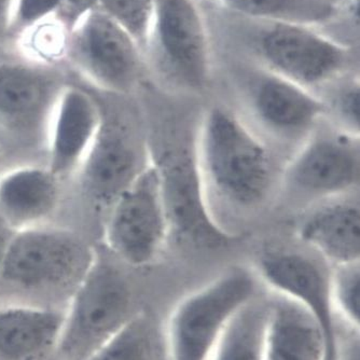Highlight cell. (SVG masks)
<instances>
[{
    "instance_id": "cell-1",
    "label": "cell",
    "mask_w": 360,
    "mask_h": 360,
    "mask_svg": "<svg viewBox=\"0 0 360 360\" xmlns=\"http://www.w3.org/2000/svg\"><path fill=\"white\" fill-rule=\"evenodd\" d=\"M194 159L208 210L217 203L234 212H252L270 193L273 163L268 147L224 107L204 115Z\"/></svg>"
},
{
    "instance_id": "cell-2",
    "label": "cell",
    "mask_w": 360,
    "mask_h": 360,
    "mask_svg": "<svg viewBox=\"0 0 360 360\" xmlns=\"http://www.w3.org/2000/svg\"><path fill=\"white\" fill-rule=\"evenodd\" d=\"M96 248L70 229L44 224L15 232L0 281L32 292L63 293L68 300L94 262Z\"/></svg>"
},
{
    "instance_id": "cell-3",
    "label": "cell",
    "mask_w": 360,
    "mask_h": 360,
    "mask_svg": "<svg viewBox=\"0 0 360 360\" xmlns=\"http://www.w3.org/2000/svg\"><path fill=\"white\" fill-rule=\"evenodd\" d=\"M133 307L127 277L96 250L92 266L64 311L56 353L62 360H86L136 314Z\"/></svg>"
},
{
    "instance_id": "cell-4",
    "label": "cell",
    "mask_w": 360,
    "mask_h": 360,
    "mask_svg": "<svg viewBox=\"0 0 360 360\" xmlns=\"http://www.w3.org/2000/svg\"><path fill=\"white\" fill-rule=\"evenodd\" d=\"M68 82L58 66L32 60L0 63V150L46 155L56 104Z\"/></svg>"
},
{
    "instance_id": "cell-5",
    "label": "cell",
    "mask_w": 360,
    "mask_h": 360,
    "mask_svg": "<svg viewBox=\"0 0 360 360\" xmlns=\"http://www.w3.org/2000/svg\"><path fill=\"white\" fill-rule=\"evenodd\" d=\"M256 291L254 275L234 268L185 297L165 330L167 360H208L230 319Z\"/></svg>"
},
{
    "instance_id": "cell-6",
    "label": "cell",
    "mask_w": 360,
    "mask_h": 360,
    "mask_svg": "<svg viewBox=\"0 0 360 360\" xmlns=\"http://www.w3.org/2000/svg\"><path fill=\"white\" fill-rule=\"evenodd\" d=\"M254 50L264 70L313 91L341 76L352 64L349 46L312 25L259 21Z\"/></svg>"
},
{
    "instance_id": "cell-7",
    "label": "cell",
    "mask_w": 360,
    "mask_h": 360,
    "mask_svg": "<svg viewBox=\"0 0 360 360\" xmlns=\"http://www.w3.org/2000/svg\"><path fill=\"white\" fill-rule=\"evenodd\" d=\"M107 250L134 268L149 266L171 234L161 178L153 160L111 206L105 217Z\"/></svg>"
},
{
    "instance_id": "cell-8",
    "label": "cell",
    "mask_w": 360,
    "mask_h": 360,
    "mask_svg": "<svg viewBox=\"0 0 360 360\" xmlns=\"http://www.w3.org/2000/svg\"><path fill=\"white\" fill-rule=\"evenodd\" d=\"M155 70L177 88L201 91L210 74L207 27L194 0H157L146 44Z\"/></svg>"
},
{
    "instance_id": "cell-9",
    "label": "cell",
    "mask_w": 360,
    "mask_h": 360,
    "mask_svg": "<svg viewBox=\"0 0 360 360\" xmlns=\"http://www.w3.org/2000/svg\"><path fill=\"white\" fill-rule=\"evenodd\" d=\"M143 58L136 40L98 8L70 32L66 60L104 92H131L143 72Z\"/></svg>"
},
{
    "instance_id": "cell-10",
    "label": "cell",
    "mask_w": 360,
    "mask_h": 360,
    "mask_svg": "<svg viewBox=\"0 0 360 360\" xmlns=\"http://www.w3.org/2000/svg\"><path fill=\"white\" fill-rule=\"evenodd\" d=\"M102 109L100 129L76 175L86 202L106 217L119 195L148 165L150 157L132 129L103 104Z\"/></svg>"
},
{
    "instance_id": "cell-11",
    "label": "cell",
    "mask_w": 360,
    "mask_h": 360,
    "mask_svg": "<svg viewBox=\"0 0 360 360\" xmlns=\"http://www.w3.org/2000/svg\"><path fill=\"white\" fill-rule=\"evenodd\" d=\"M359 177V137L331 129L311 133L287 165L284 181L295 193L323 201L355 189Z\"/></svg>"
},
{
    "instance_id": "cell-12",
    "label": "cell",
    "mask_w": 360,
    "mask_h": 360,
    "mask_svg": "<svg viewBox=\"0 0 360 360\" xmlns=\"http://www.w3.org/2000/svg\"><path fill=\"white\" fill-rule=\"evenodd\" d=\"M161 178L169 228L189 242L204 246H221L233 240L210 215L195 159L181 150L163 151L153 159Z\"/></svg>"
},
{
    "instance_id": "cell-13",
    "label": "cell",
    "mask_w": 360,
    "mask_h": 360,
    "mask_svg": "<svg viewBox=\"0 0 360 360\" xmlns=\"http://www.w3.org/2000/svg\"><path fill=\"white\" fill-rule=\"evenodd\" d=\"M257 268L273 292L296 301L316 317L335 355L338 325L331 303V270L316 258L291 250H266Z\"/></svg>"
},
{
    "instance_id": "cell-14",
    "label": "cell",
    "mask_w": 360,
    "mask_h": 360,
    "mask_svg": "<svg viewBox=\"0 0 360 360\" xmlns=\"http://www.w3.org/2000/svg\"><path fill=\"white\" fill-rule=\"evenodd\" d=\"M100 101L86 89L68 84L49 129L46 165L65 183L76 175L102 123Z\"/></svg>"
},
{
    "instance_id": "cell-15",
    "label": "cell",
    "mask_w": 360,
    "mask_h": 360,
    "mask_svg": "<svg viewBox=\"0 0 360 360\" xmlns=\"http://www.w3.org/2000/svg\"><path fill=\"white\" fill-rule=\"evenodd\" d=\"M250 104L261 124L286 139L309 134L327 113L326 103L313 91L266 70L252 82Z\"/></svg>"
},
{
    "instance_id": "cell-16",
    "label": "cell",
    "mask_w": 360,
    "mask_h": 360,
    "mask_svg": "<svg viewBox=\"0 0 360 360\" xmlns=\"http://www.w3.org/2000/svg\"><path fill=\"white\" fill-rule=\"evenodd\" d=\"M63 184L46 165L24 163L0 173V218L14 232L48 224L62 203Z\"/></svg>"
},
{
    "instance_id": "cell-17",
    "label": "cell",
    "mask_w": 360,
    "mask_h": 360,
    "mask_svg": "<svg viewBox=\"0 0 360 360\" xmlns=\"http://www.w3.org/2000/svg\"><path fill=\"white\" fill-rule=\"evenodd\" d=\"M268 303L264 360H335L321 323L309 309L275 292Z\"/></svg>"
},
{
    "instance_id": "cell-18",
    "label": "cell",
    "mask_w": 360,
    "mask_h": 360,
    "mask_svg": "<svg viewBox=\"0 0 360 360\" xmlns=\"http://www.w3.org/2000/svg\"><path fill=\"white\" fill-rule=\"evenodd\" d=\"M64 311L40 305L0 307V360H46L58 352Z\"/></svg>"
},
{
    "instance_id": "cell-19",
    "label": "cell",
    "mask_w": 360,
    "mask_h": 360,
    "mask_svg": "<svg viewBox=\"0 0 360 360\" xmlns=\"http://www.w3.org/2000/svg\"><path fill=\"white\" fill-rule=\"evenodd\" d=\"M343 196L323 200L299 226L301 240L333 266L360 262L359 203Z\"/></svg>"
},
{
    "instance_id": "cell-20",
    "label": "cell",
    "mask_w": 360,
    "mask_h": 360,
    "mask_svg": "<svg viewBox=\"0 0 360 360\" xmlns=\"http://www.w3.org/2000/svg\"><path fill=\"white\" fill-rule=\"evenodd\" d=\"M268 300L255 297L230 319L208 360H264Z\"/></svg>"
},
{
    "instance_id": "cell-21",
    "label": "cell",
    "mask_w": 360,
    "mask_h": 360,
    "mask_svg": "<svg viewBox=\"0 0 360 360\" xmlns=\"http://www.w3.org/2000/svg\"><path fill=\"white\" fill-rule=\"evenodd\" d=\"M86 360H167L165 331L155 319L137 312Z\"/></svg>"
},
{
    "instance_id": "cell-22",
    "label": "cell",
    "mask_w": 360,
    "mask_h": 360,
    "mask_svg": "<svg viewBox=\"0 0 360 360\" xmlns=\"http://www.w3.org/2000/svg\"><path fill=\"white\" fill-rule=\"evenodd\" d=\"M226 7L257 21H282L315 25L335 15L328 0H219Z\"/></svg>"
},
{
    "instance_id": "cell-23",
    "label": "cell",
    "mask_w": 360,
    "mask_h": 360,
    "mask_svg": "<svg viewBox=\"0 0 360 360\" xmlns=\"http://www.w3.org/2000/svg\"><path fill=\"white\" fill-rule=\"evenodd\" d=\"M70 30L56 18L38 22L20 32L22 53L26 60L58 66L66 60Z\"/></svg>"
},
{
    "instance_id": "cell-24",
    "label": "cell",
    "mask_w": 360,
    "mask_h": 360,
    "mask_svg": "<svg viewBox=\"0 0 360 360\" xmlns=\"http://www.w3.org/2000/svg\"><path fill=\"white\" fill-rule=\"evenodd\" d=\"M331 303L335 319L351 330H360V264H339L331 269Z\"/></svg>"
},
{
    "instance_id": "cell-25",
    "label": "cell",
    "mask_w": 360,
    "mask_h": 360,
    "mask_svg": "<svg viewBox=\"0 0 360 360\" xmlns=\"http://www.w3.org/2000/svg\"><path fill=\"white\" fill-rule=\"evenodd\" d=\"M157 0H97V8L122 26L145 54Z\"/></svg>"
},
{
    "instance_id": "cell-26",
    "label": "cell",
    "mask_w": 360,
    "mask_h": 360,
    "mask_svg": "<svg viewBox=\"0 0 360 360\" xmlns=\"http://www.w3.org/2000/svg\"><path fill=\"white\" fill-rule=\"evenodd\" d=\"M338 119V129L359 137L360 133V86L358 81H349L338 90L330 105L326 104Z\"/></svg>"
},
{
    "instance_id": "cell-27",
    "label": "cell",
    "mask_w": 360,
    "mask_h": 360,
    "mask_svg": "<svg viewBox=\"0 0 360 360\" xmlns=\"http://www.w3.org/2000/svg\"><path fill=\"white\" fill-rule=\"evenodd\" d=\"M63 0H15L9 32L19 35L26 28L50 18H56Z\"/></svg>"
},
{
    "instance_id": "cell-28",
    "label": "cell",
    "mask_w": 360,
    "mask_h": 360,
    "mask_svg": "<svg viewBox=\"0 0 360 360\" xmlns=\"http://www.w3.org/2000/svg\"><path fill=\"white\" fill-rule=\"evenodd\" d=\"M97 8V0H63L56 19L72 32L86 14Z\"/></svg>"
},
{
    "instance_id": "cell-29",
    "label": "cell",
    "mask_w": 360,
    "mask_h": 360,
    "mask_svg": "<svg viewBox=\"0 0 360 360\" xmlns=\"http://www.w3.org/2000/svg\"><path fill=\"white\" fill-rule=\"evenodd\" d=\"M359 333L351 331V335L335 340V360H360Z\"/></svg>"
},
{
    "instance_id": "cell-30",
    "label": "cell",
    "mask_w": 360,
    "mask_h": 360,
    "mask_svg": "<svg viewBox=\"0 0 360 360\" xmlns=\"http://www.w3.org/2000/svg\"><path fill=\"white\" fill-rule=\"evenodd\" d=\"M15 0H0V32H9Z\"/></svg>"
},
{
    "instance_id": "cell-31",
    "label": "cell",
    "mask_w": 360,
    "mask_h": 360,
    "mask_svg": "<svg viewBox=\"0 0 360 360\" xmlns=\"http://www.w3.org/2000/svg\"><path fill=\"white\" fill-rule=\"evenodd\" d=\"M14 233L15 232L0 218V268H1L6 252H7L10 240L13 238Z\"/></svg>"
},
{
    "instance_id": "cell-32",
    "label": "cell",
    "mask_w": 360,
    "mask_h": 360,
    "mask_svg": "<svg viewBox=\"0 0 360 360\" xmlns=\"http://www.w3.org/2000/svg\"><path fill=\"white\" fill-rule=\"evenodd\" d=\"M4 155L3 153H1V150H0V172H1V167H3V162H4Z\"/></svg>"
},
{
    "instance_id": "cell-33",
    "label": "cell",
    "mask_w": 360,
    "mask_h": 360,
    "mask_svg": "<svg viewBox=\"0 0 360 360\" xmlns=\"http://www.w3.org/2000/svg\"><path fill=\"white\" fill-rule=\"evenodd\" d=\"M328 1H330L333 5L338 6L340 3H342V1H345V0H328Z\"/></svg>"
}]
</instances>
